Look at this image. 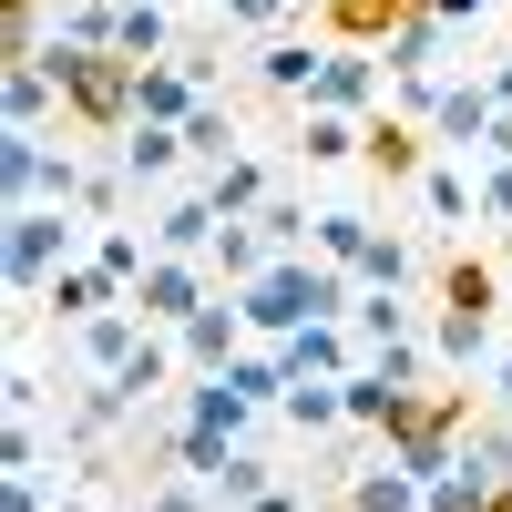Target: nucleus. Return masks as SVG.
Returning a JSON list of instances; mask_svg holds the SVG:
<instances>
[{"label":"nucleus","instance_id":"45","mask_svg":"<svg viewBox=\"0 0 512 512\" xmlns=\"http://www.w3.org/2000/svg\"><path fill=\"white\" fill-rule=\"evenodd\" d=\"M482 11H492V0H431V21H441V31H482Z\"/></svg>","mask_w":512,"mask_h":512},{"label":"nucleus","instance_id":"15","mask_svg":"<svg viewBox=\"0 0 512 512\" xmlns=\"http://www.w3.org/2000/svg\"><path fill=\"white\" fill-rule=\"evenodd\" d=\"M318 72H328V41H267V52H256V82H267L277 103H308Z\"/></svg>","mask_w":512,"mask_h":512},{"label":"nucleus","instance_id":"36","mask_svg":"<svg viewBox=\"0 0 512 512\" xmlns=\"http://www.w3.org/2000/svg\"><path fill=\"white\" fill-rule=\"evenodd\" d=\"M349 277H359V287H410V246H400V236H369Z\"/></svg>","mask_w":512,"mask_h":512},{"label":"nucleus","instance_id":"14","mask_svg":"<svg viewBox=\"0 0 512 512\" xmlns=\"http://www.w3.org/2000/svg\"><path fill=\"white\" fill-rule=\"evenodd\" d=\"M420 492H431V482H420L410 461H400L390 441H379V461H369V472L349 482V512H420Z\"/></svg>","mask_w":512,"mask_h":512},{"label":"nucleus","instance_id":"9","mask_svg":"<svg viewBox=\"0 0 512 512\" xmlns=\"http://www.w3.org/2000/svg\"><path fill=\"white\" fill-rule=\"evenodd\" d=\"M277 349H287L297 379H349V369H359V328H349V318H308V328H287Z\"/></svg>","mask_w":512,"mask_h":512},{"label":"nucleus","instance_id":"50","mask_svg":"<svg viewBox=\"0 0 512 512\" xmlns=\"http://www.w3.org/2000/svg\"><path fill=\"white\" fill-rule=\"evenodd\" d=\"M492 82H502V103H512V52H502V62H492Z\"/></svg>","mask_w":512,"mask_h":512},{"label":"nucleus","instance_id":"21","mask_svg":"<svg viewBox=\"0 0 512 512\" xmlns=\"http://www.w3.org/2000/svg\"><path fill=\"white\" fill-rule=\"evenodd\" d=\"M216 195H175V205H164V216H154V246H175V256H205V246H216Z\"/></svg>","mask_w":512,"mask_h":512},{"label":"nucleus","instance_id":"23","mask_svg":"<svg viewBox=\"0 0 512 512\" xmlns=\"http://www.w3.org/2000/svg\"><path fill=\"white\" fill-rule=\"evenodd\" d=\"M205 195H216V216H256V205L277 195V175L256 154H236V164H216V175H205Z\"/></svg>","mask_w":512,"mask_h":512},{"label":"nucleus","instance_id":"10","mask_svg":"<svg viewBox=\"0 0 512 512\" xmlns=\"http://www.w3.org/2000/svg\"><path fill=\"white\" fill-rule=\"evenodd\" d=\"M308 103L379 113V62H369V41H328V72H318V93H308Z\"/></svg>","mask_w":512,"mask_h":512},{"label":"nucleus","instance_id":"43","mask_svg":"<svg viewBox=\"0 0 512 512\" xmlns=\"http://www.w3.org/2000/svg\"><path fill=\"white\" fill-rule=\"evenodd\" d=\"M0 461H11V472H41V431H31V420H11V441H0Z\"/></svg>","mask_w":512,"mask_h":512},{"label":"nucleus","instance_id":"26","mask_svg":"<svg viewBox=\"0 0 512 512\" xmlns=\"http://www.w3.org/2000/svg\"><path fill=\"white\" fill-rule=\"evenodd\" d=\"M379 62H390V82H400V72H441V21H431V11H410L390 41H379Z\"/></svg>","mask_w":512,"mask_h":512},{"label":"nucleus","instance_id":"25","mask_svg":"<svg viewBox=\"0 0 512 512\" xmlns=\"http://www.w3.org/2000/svg\"><path fill=\"white\" fill-rule=\"evenodd\" d=\"M400 400H410V390H400L390 369H369V359L349 369V431H390V410H400Z\"/></svg>","mask_w":512,"mask_h":512},{"label":"nucleus","instance_id":"24","mask_svg":"<svg viewBox=\"0 0 512 512\" xmlns=\"http://www.w3.org/2000/svg\"><path fill=\"white\" fill-rule=\"evenodd\" d=\"M410 21V0H328V41H390Z\"/></svg>","mask_w":512,"mask_h":512},{"label":"nucleus","instance_id":"42","mask_svg":"<svg viewBox=\"0 0 512 512\" xmlns=\"http://www.w3.org/2000/svg\"><path fill=\"white\" fill-rule=\"evenodd\" d=\"M0 512H52V492H41V472H11V482H0Z\"/></svg>","mask_w":512,"mask_h":512},{"label":"nucleus","instance_id":"31","mask_svg":"<svg viewBox=\"0 0 512 512\" xmlns=\"http://www.w3.org/2000/svg\"><path fill=\"white\" fill-rule=\"evenodd\" d=\"M349 328H359V349H379V338H410V297H400V287H359Z\"/></svg>","mask_w":512,"mask_h":512},{"label":"nucleus","instance_id":"28","mask_svg":"<svg viewBox=\"0 0 512 512\" xmlns=\"http://www.w3.org/2000/svg\"><path fill=\"white\" fill-rule=\"evenodd\" d=\"M420 205H431L441 226H482V185L451 175V164H431V175H420Z\"/></svg>","mask_w":512,"mask_h":512},{"label":"nucleus","instance_id":"34","mask_svg":"<svg viewBox=\"0 0 512 512\" xmlns=\"http://www.w3.org/2000/svg\"><path fill=\"white\" fill-rule=\"evenodd\" d=\"M441 308H492V318H502V277L482 267V256H461V267L441 277Z\"/></svg>","mask_w":512,"mask_h":512},{"label":"nucleus","instance_id":"39","mask_svg":"<svg viewBox=\"0 0 512 512\" xmlns=\"http://www.w3.org/2000/svg\"><path fill=\"white\" fill-rule=\"evenodd\" d=\"M267 482H277V472H267V461H256V451L236 441V461H226V472H216V502L236 512V502H256V492H267Z\"/></svg>","mask_w":512,"mask_h":512},{"label":"nucleus","instance_id":"3","mask_svg":"<svg viewBox=\"0 0 512 512\" xmlns=\"http://www.w3.org/2000/svg\"><path fill=\"white\" fill-rule=\"evenodd\" d=\"M0 195L11 205H82V154L62 144H41V134H21L11 123V144H0Z\"/></svg>","mask_w":512,"mask_h":512},{"label":"nucleus","instance_id":"19","mask_svg":"<svg viewBox=\"0 0 512 512\" xmlns=\"http://www.w3.org/2000/svg\"><path fill=\"white\" fill-rule=\"evenodd\" d=\"M113 144H123V175H134V185H164L175 164H195L185 154V123H134V134H113Z\"/></svg>","mask_w":512,"mask_h":512},{"label":"nucleus","instance_id":"13","mask_svg":"<svg viewBox=\"0 0 512 512\" xmlns=\"http://www.w3.org/2000/svg\"><path fill=\"white\" fill-rule=\"evenodd\" d=\"M113 297H123V287H113V277L93 267V256H72V267H52V287H41V308H52L62 328H82V318H103Z\"/></svg>","mask_w":512,"mask_h":512},{"label":"nucleus","instance_id":"44","mask_svg":"<svg viewBox=\"0 0 512 512\" xmlns=\"http://www.w3.org/2000/svg\"><path fill=\"white\" fill-rule=\"evenodd\" d=\"M472 154H482V164H512V103L482 123V144H472Z\"/></svg>","mask_w":512,"mask_h":512},{"label":"nucleus","instance_id":"17","mask_svg":"<svg viewBox=\"0 0 512 512\" xmlns=\"http://www.w3.org/2000/svg\"><path fill=\"white\" fill-rule=\"evenodd\" d=\"M185 420H195V431H226V441H246V420H256V400L236 390L226 369H195V390H185Z\"/></svg>","mask_w":512,"mask_h":512},{"label":"nucleus","instance_id":"11","mask_svg":"<svg viewBox=\"0 0 512 512\" xmlns=\"http://www.w3.org/2000/svg\"><path fill=\"white\" fill-rule=\"evenodd\" d=\"M349 154H369V113H338V103L297 113V164H349Z\"/></svg>","mask_w":512,"mask_h":512},{"label":"nucleus","instance_id":"48","mask_svg":"<svg viewBox=\"0 0 512 512\" xmlns=\"http://www.w3.org/2000/svg\"><path fill=\"white\" fill-rule=\"evenodd\" d=\"M492 400H502V410H512V349H502V359H492Z\"/></svg>","mask_w":512,"mask_h":512},{"label":"nucleus","instance_id":"40","mask_svg":"<svg viewBox=\"0 0 512 512\" xmlns=\"http://www.w3.org/2000/svg\"><path fill=\"white\" fill-rule=\"evenodd\" d=\"M482 226H512V164H482Z\"/></svg>","mask_w":512,"mask_h":512},{"label":"nucleus","instance_id":"5","mask_svg":"<svg viewBox=\"0 0 512 512\" xmlns=\"http://www.w3.org/2000/svg\"><path fill=\"white\" fill-rule=\"evenodd\" d=\"M216 287H226V277L205 267V256H175V246H154V267H144L134 287H123V297L144 308V328H185V318H195Z\"/></svg>","mask_w":512,"mask_h":512},{"label":"nucleus","instance_id":"18","mask_svg":"<svg viewBox=\"0 0 512 512\" xmlns=\"http://www.w3.org/2000/svg\"><path fill=\"white\" fill-rule=\"evenodd\" d=\"M205 267H216L226 287H246V277H267V267H277V246H267V226H256V216H226L216 246H205Z\"/></svg>","mask_w":512,"mask_h":512},{"label":"nucleus","instance_id":"8","mask_svg":"<svg viewBox=\"0 0 512 512\" xmlns=\"http://www.w3.org/2000/svg\"><path fill=\"white\" fill-rule=\"evenodd\" d=\"M134 349H144V308H134V297H113L103 318H82V328H72V359H82V379H113Z\"/></svg>","mask_w":512,"mask_h":512},{"label":"nucleus","instance_id":"38","mask_svg":"<svg viewBox=\"0 0 512 512\" xmlns=\"http://www.w3.org/2000/svg\"><path fill=\"white\" fill-rule=\"evenodd\" d=\"M123 185H134L123 164H82V216H93V226H113V216H123Z\"/></svg>","mask_w":512,"mask_h":512},{"label":"nucleus","instance_id":"7","mask_svg":"<svg viewBox=\"0 0 512 512\" xmlns=\"http://www.w3.org/2000/svg\"><path fill=\"white\" fill-rule=\"evenodd\" d=\"M369 175L379 185H420V175H431V123H410V113H390V103H379L369 113Z\"/></svg>","mask_w":512,"mask_h":512},{"label":"nucleus","instance_id":"27","mask_svg":"<svg viewBox=\"0 0 512 512\" xmlns=\"http://www.w3.org/2000/svg\"><path fill=\"white\" fill-rule=\"evenodd\" d=\"M93 267H103L113 287H134V277L154 267V236H134L123 216H113V226H93Z\"/></svg>","mask_w":512,"mask_h":512},{"label":"nucleus","instance_id":"46","mask_svg":"<svg viewBox=\"0 0 512 512\" xmlns=\"http://www.w3.org/2000/svg\"><path fill=\"white\" fill-rule=\"evenodd\" d=\"M11 420H41V369H11Z\"/></svg>","mask_w":512,"mask_h":512},{"label":"nucleus","instance_id":"49","mask_svg":"<svg viewBox=\"0 0 512 512\" xmlns=\"http://www.w3.org/2000/svg\"><path fill=\"white\" fill-rule=\"evenodd\" d=\"M52 512H103V502H93V492H62V502H52Z\"/></svg>","mask_w":512,"mask_h":512},{"label":"nucleus","instance_id":"47","mask_svg":"<svg viewBox=\"0 0 512 512\" xmlns=\"http://www.w3.org/2000/svg\"><path fill=\"white\" fill-rule=\"evenodd\" d=\"M236 512H308V502H297L287 482H267V492H256V502H236Z\"/></svg>","mask_w":512,"mask_h":512},{"label":"nucleus","instance_id":"1","mask_svg":"<svg viewBox=\"0 0 512 512\" xmlns=\"http://www.w3.org/2000/svg\"><path fill=\"white\" fill-rule=\"evenodd\" d=\"M41 62L62 72V113L82 134H134L144 113V62L134 52H82V41H41Z\"/></svg>","mask_w":512,"mask_h":512},{"label":"nucleus","instance_id":"16","mask_svg":"<svg viewBox=\"0 0 512 512\" xmlns=\"http://www.w3.org/2000/svg\"><path fill=\"white\" fill-rule=\"evenodd\" d=\"M502 113V82H441V113H431V144H482V123Z\"/></svg>","mask_w":512,"mask_h":512},{"label":"nucleus","instance_id":"6","mask_svg":"<svg viewBox=\"0 0 512 512\" xmlns=\"http://www.w3.org/2000/svg\"><path fill=\"white\" fill-rule=\"evenodd\" d=\"M246 338H256V328H246V308H236V287H216V297H205V308L175 328V349H185V379H195V369H226V359L246 349Z\"/></svg>","mask_w":512,"mask_h":512},{"label":"nucleus","instance_id":"29","mask_svg":"<svg viewBox=\"0 0 512 512\" xmlns=\"http://www.w3.org/2000/svg\"><path fill=\"white\" fill-rule=\"evenodd\" d=\"M185 154L205 164V175L236 164V113H226V103H195V113H185Z\"/></svg>","mask_w":512,"mask_h":512},{"label":"nucleus","instance_id":"32","mask_svg":"<svg viewBox=\"0 0 512 512\" xmlns=\"http://www.w3.org/2000/svg\"><path fill=\"white\" fill-rule=\"evenodd\" d=\"M256 226H267V246H277V256H308V236H318V216H308V205H297L287 185L256 205Z\"/></svg>","mask_w":512,"mask_h":512},{"label":"nucleus","instance_id":"35","mask_svg":"<svg viewBox=\"0 0 512 512\" xmlns=\"http://www.w3.org/2000/svg\"><path fill=\"white\" fill-rule=\"evenodd\" d=\"M461 461H472L482 482H512V420H472V441H461Z\"/></svg>","mask_w":512,"mask_h":512},{"label":"nucleus","instance_id":"52","mask_svg":"<svg viewBox=\"0 0 512 512\" xmlns=\"http://www.w3.org/2000/svg\"><path fill=\"white\" fill-rule=\"evenodd\" d=\"M502 308H512V267H502Z\"/></svg>","mask_w":512,"mask_h":512},{"label":"nucleus","instance_id":"51","mask_svg":"<svg viewBox=\"0 0 512 512\" xmlns=\"http://www.w3.org/2000/svg\"><path fill=\"white\" fill-rule=\"evenodd\" d=\"M482 512H512V482H492V502H482Z\"/></svg>","mask_w":512,"mask_h":512},{"label":"nucleus","instance_id":"33","mask_svg":"<svg viewBox=\"0 0 512 512\" xmlns=\"http://www.w3.org/2000/svg\"><path fill=\"white\" fill-rule=\"evenodd\" d=\"M123 52H134V62H164V52H175V21H164V0H123Z\"/></svg>","mask_w":512,"mask_h":512},{"label":"nucleus","instance_id":"2","mask_svg":"<svg viewBox=\"0 0 512 512\" xmlns=\"http://www.w3.org/2000/svg\"><path fill=\"white\" fill-rule=\"evenodd\" d=\"M82 205H11V287L21 297H41L52 287V267H72V256H93L82 246Z\"/></svg>","mask_w":512,"mask_h":512},{"label":"nucleus","instance_id":"41","mask_svg":"<svg viewBox=\"0 0 512 512\" xmlns=\"http://www.w3.org/2000/svg\"><path fill=\"white\" fill-rule=\"evenodd\" d=\"M287 11H297V0H226V21H236V31H277Z\"/></svg>","mask_w":512,"mask_h":512},{"label":"nucleus","instance_id":"22","mask_svg":"<svg viewBox=\"0 0 512 512\" xmlns=\"http://www.w3.org/2000/svg\"><path fill=\"white\" fill-rule=\"evenodd\" d=\"M287 431H349V379H287Z\"/></svg>","mask_w":512,"mask_h":512},{"label":"nucleus","instance_id":"4","mask_svg":"<svg viewBox=\"0 0 512 512\" xmlns=\"http://www.w3.org/2000/svg\"><path fill=\"white\" fill-rule=\"evenodd\" d=\"M236 308H246V328H256V338L308 328V318H318V256H277L267 277H246V287H236Z\"/></svg>","mask_w":512,"mask_h":512},{"label":"nucleus","instance_id":"12","mask_svg":"<svg viewBox=\"0 0 512 512\" xmlns=\"http://www.w3.org/2000/svg\"><path fill=\"white\" fill-rule=\"evenodd\" d=\"M52 103H62V72L41 62V52H21V62H11V82H0V123L41 134V123H52Z\"/></svg>","mask_w":512,"mask_h":512},{"label":"nucleus","instance_id":"20","mask_svg":"<svg viewBox=\"0 0 512 512\" xmlns=\"http://www.w3.org/2000/svg\"><path fill=\"white\" fill-rule=\"evenodd\" d=\"M431 349L451 359V369H492L502 349H492V308H441L431 318Z\"/></svg>","mask_w":512,"mask_h":512},{"label":"nucleus","instance_id":"30","mask_svg":"<svg viewBox=\"0 0 512 512\" xmlns=\"http://www.w3.org/2000/svg\"><path fill=\"white\" fill-rule=\"evenodd\" d=\"M379 226L359 216V205H328V216H318V236H308V256H328V267H359V246H369Z\"/></svg>","mask_w":512,"mask_h":512},{"label":"nucleus","instance_id":"37","mask_svg":"<svg viewBox=\"0 0 512 512\" xmlns=\"http://www.w3.org/2000/svg\"><path fill=\"white\" fill-rule=\"evenodd\" d=\"M205 492H216V482H195V472H154L144 482V512H216Z\"/></svg>","mask_w":512,"mask_h":512}]
</instances>
